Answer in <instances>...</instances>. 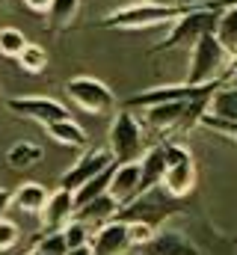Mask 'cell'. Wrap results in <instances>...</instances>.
<instances>
[{"label": "cell", "mask_w": 237, "mask_h": 255, "mask_svg": "<svg viewBox=\"0 0 237 255\" xmlns=\"http://www.w3.org/2000/svg\"><path fill=\"white\" fill-rule=\"evenodd\" d=\"M237 0H220L217 6H196L193 12H187L181 21L172 24V30L166 33V39L160 45L151 48V54H166V51H175V48H196L205 36H214L217 33V24H220V15L223 9L235 6Z\"/></svg>", "instance_id": "obj_1"}, {"label": "cell", "mask_w": 237, "mask_h": 255, "mask_svg": "<svg viewBox=\"0 0 237 255\" xmlns=\"http://www.w3.org/2000/svg\"><path fill=\"white\" fill-rule=\"evenodd\" d=\"M193 9L196 6H160V3L142 0V3H130V6H121L116 12L104 15L101 21H95V27H101V30H148V27L175 24Z\"/></svg>", "instance_id": "obj_2"}, {"label": "cell", "mask_w": 237, "mask_h": 255, "mask_svg": "<svg viewBox=\"0 0 237 255\" xmlns=\"http://www.w3.org/2000/svg\"><path fill=\"white\" fill-rule=\"evenodd\" d=\"M229 65H232V54L223 48V42L214 36H205L193 51H190V68H187V80L190 86H208L217 80H229Z\"/></svg>", "instance_id": "obj_3"}, {"label": "cell", "mask_w": 237, "mask_h": 255, "mask_svg": "<svg viewBox=\"0 0 237 255\" xmlns=\"http://www.w3.org/2000/svg\"><path fill=\"white\" fill-rule=\"evenodd\" d=\"M226 86V80L208 83V86H190V83H172V86H154V89H142L133 92L130 98L121 101L124 110H151L160 104H178V101H196V98H211Z\"/></svg>", "instance_id": "obj_4"}, {"label": "cell", "mask_w": 237, "mask_h": 255, "mask_svg": "<svg viewBox=\"0 0 237 255\" xmlns=\"http://www.w3.org/2000/svg\"><path fill=\"white\" fill-rule=\"evenodd\" d=\"M107 148L110 154L116 157V163H136L142 154H145V136H142V125L139 119L118 107L113 113V122H110V133H107Z\"/></svg>", "instance_id": "obj_5"}, {"label": "cell", "mask_w": 237, "mask_h": 255, "mask_svg": "<svg viewBox=\"0 0 237 255\" xmlns=\"http://www.w3.org/2000/svg\"><path fill=\"white\" fill-rule=\"evenodd\" d=\"M65 95H68L80 110H86V113H92V116H110V113H116L118 107H121L118 98H116V92H113L104 80L89 77V74L71 77V80L65 83Z\"/></svg>", "instance_id": "obj_6"}, {"label": "cell", "mask_w": 237, "mask_h": 255, "mask_svg": "<svg viewBox=\"0 0 237 255\" xmlns=\"http://www.w3.org/2000/svg\"><path fill=\"white\" fill-rule=\"evenodd\" d=\"M163 193L169 199H184L190 196L196 187V160H193V151L184 145V142H166V172H163Z\"/></svg>", "instance_id": "obj_7"}, {"label": "cell", "mask_w": 237, "mask_h": 255, "mask_svg": "<svg viewBox=\"0 0 237 255\" xmlns=\"http://www.w3.org/2000/svg\"><path fill=\"white\" fill-rule=\"evenodd\" d=\"M172 214H175V199H169L163 193V187H157V190H151V193H142L127 208H121L116 214V220H121V223H148V226L157 229Z\"/></svg>", "instance_id": "obj_8"}, {"label": "cell", "mask_w": 237, "mask_h": 255, "mask_svg": "<svg viewBox=\"0 0 237 255\" xmlns=\"http://www.w3.org/2000/svg\"><path fill=\"white\" fill-rule=\"evenodd\" d=\"M113 163H116V157L110 154V148H86V151L71 163V169L62 172L59 187H62V190H71V193L80 190L83 184H89L92 178H98L101 172H107Z\"/></svg>", "instance_id": "obj_9"}, {"label": "cell", "mask_w": 237, "mask_h": 255, "mask_svg": "<svg viewBox=\"0 0 237 255\" xmlns=\"http://www.w3.org/2000/svg\"><path fill=\"white\" fill-rule=\"evenodd\" d=\"M9 113L21 116V119H30V122H39V125H54L62 119H71L68 107L57 101V98H42V95H24V98H9L6 101Z\"/></svg>", "instance_id": "obj_10"}, {"label": "cell", "mask_w": 237, "mask_h": 255, "mask_svg": "<svg viewBox=\"0 0 237 255\" xmlns=\"http://www.w3.org/2000/svg\"><path fill=\"white\" fill-rule=\"evenodd\" d=\"M74 211H77V205H74V193L57 187V190L51 193L45 211L39 214V217H42V232H45V235L65 232V226L74 220Z\"/></svg>", "instance_id": "obj_11"}, {"label": "cell", "mask_w": 237, "mask_h": 255, "mask_svg": "<svg viewBox=\"0 0 237 255\" xmlns=\"http://www.w3.org/2000/svg\"><path fill=\"white\" fill-rule=\"evenodd\" d=\"M110 196L116 199L121 208H127L130 202H136L142 196L139 160L136 163H116V172H113V181H110Z\"/></svg>", "instance_id": "obj_12"}, {"label": "cell", "mask_w": 237, "mask_h": 255, "mask_svg": "<svg viewBox=\"0 0 237 255\" xmlns=\"http://www.w3.org/2000/svg\"><path fill=\"white\" fill-rule=\"evenodd\" d=\"M130 247V226L121 220L101 226L92 238V255H124Z\"/></svg>", "instance_id": "obj_13"}, {"label": "cell", "mask_w": 237, "mask_h": 255, "mask_svg": "<svg viewBox=\"0 0 237 255\" xmlns=\"http://www.w3.org/2000/svg\"><path fill=\"white\" fill-rule=\"evenodd\" d=\"M139 172H142V193H151L163 184V172H166V142H154L145 148V154L139 157Z\"/></svg>", "instance_id": "obj_14"}, {"label": "cell", "mask_w": 237, "mask_h": 255, "mask_svg": "<svg viewBox=\"0 0 237 255\" xmlns=\"http://www.w3.org/2000/svg\"><path fill=\"white\" fill-rule=\"evenodd\" d=\"M118 211H121V205H118V202L113 199V196H110V193H104V196L92 199L89 205L77 208V211H74V220L86 223L89 229L95 226V232H98L101 226H107V223H113V220H116V214H118Z\"/></svg>", "instance_id": "obj_15"}, {"label": "cell", "mask_w": 237, "mask_h": 255, "mask_svg": "<svg viewBox=\"0 0 237 255\" xmlns=\"http://www.w3.org/2000/svg\"><path fill=\"white\" fill-rule=\"evenodd\" d=\"M142 255H202L181 232H172V229H160L157 238L142 247Z\"/></svg>", "instance_id": "obj_16"}, {"label": "cell", "mask_w": 237, "mask_h": 255, "mask_svg": "<svg viewBox=\"0 0 237 255\" xmlns=\"http://www.w3.org/2000/svg\"><path fill=\"white\" fill-rule=\"evenodd\" d=\"M48 199H51V193L39 181H24L12 190V205H18V211H27V214H42Z\"/></svg>", "instance_id": "obj_17"}, {"label": "cell", "mask_w": 237, "mask_h": 255, "mask_svg": "<svg viewBox=\"0 0 237 255\" xmlns=\"http://www.w3.org/2000/svg\"><path fill=\"white\" fill-rule=\"evenodd\" d=\"M42 157H45V148H42L39 142H33V139H21V142H15V145L6 151V166L15 169V172H21V169L36 166Z\"/></svg>", "instance_id": "obj_18"}, {"label": "cell", "mask_w": 237, "mask_h": 255, "mask_svg": "<svg viewBox=\"0 0 237 255\" xmlns=\"http://www.w3.org/2000/svg\"><path fill=\"white\" fill-rule=\"evenodd\" d=\"M205 116L220 119V122H237V86L235 83H226V86L211 98V107H208Z\"/></svg>", "instance_id": "obj_19"}, {"label": "cell", "mask_w": 237, "mask_h": 255, "mask_svg": "<svg viewBox=\"0 0 237 255\" xmlns=\"http://www.w3.org/2000/svg\"><path fill=\"white\" fill-rule=\"evenodd\" d=\"M45 133L59 142V145H71V148H83L86 145V130L77 125L74 119H62V122H54V125L45 128Z\"/></svg>", "instance_id": "obj_20"}, {"label": "cell", "mask_w": 237, "mask_h": 255, "mask_svg": "<svg viewBox=\"0 0 237 255\" xmlns=\"http://www.w3.org/2000/svg\"><path fill=\"white\" fill-rule=\"evenodd\" d=\"M80 12V0H54L48 9V33H59L71 27V21Z\"/></svg>", "instance_id": "obj_21"}, {"label": "cell", "mask_w": 237, "mask_h": 255, "mask_svg": "<svg viewBox=\"0 0 237 255\" xmlns=\"http://www.w3.org/2000/svg\"><path fill=\"white\" fill-rule=\"evenodd\" d=\"M113 172H116V163L107 169V172H101L98 178H92L89 184H83L80 190H74V205L77 208H83V205H89L92 199H98V196H104V193H110V181H113Z\"/></svg>", "instance_id": "obj_22"}, {"label": "cell", "mask_w": 237, "mask_h": 255, "mask_svg": "<svg viewBox=\"0 0 237 255\" xmlns=\"http://www.w3.org/2000/svg\"><path fill=\"white\" fill-rule=\"evenodd\" d=\"M217 39L223 42V48L232 57H237V3L229 6V9H223L220 24H217Z\"/></svg>", "instance_id": "obj_23"}, {"label": "cell", "mask_w": 237, "mask_h": 255, "mask_svg": "<svg viewBox=\"0 0 237 255\" xmlns=\"http://www.w3.org/2000/svg\"><path fill=\"white\" fill-rule=\"evenodd\" d=\"M48 51L42 48V45H27L24 51H21V57H18V65H21V71H27V74H42L45 68H48Z\"/></svg>", "instance_id": "obj_24"}, {"label": "cell", "mask_w": 237, "mask_h": 255, "mask_svg": "<svg viewBox=\"0 0 237 255\" xmlns=\"http://www.w3.org/2000/svg\"><path fill=\"white\" fill-rule=\"evenodd\" d=\"M27 45H30V42L24 39V33H21L18 27H0V54H3V57L18 60Z\"/></svg>", "instance_id": "obj_25"}, {"label": "cell", "mask_w": 237, "mask_h": 255, "mask_svg": "<svg viewBox=\"0 0 237 255\" xmlns=\"http://www.w3.org/2000/svg\"><path fill=\"white\" fill-rule=\"evenodd\" d=\"M65 244H68V250H80V247H92V232H89V226L86 223H80V220H71L68 226H65Z\"/></svg>", "instance_id": "obj_26"}, {"label": "cell", "mask_w": 237, "mask_h": 255, "mask_svg": "<svg viewBox=\"0 0 237 255\" xmlns=\"http://www.w3.org/2000/svg\"><path fill=\"white\" fill-rule=\"evenodd\" d=\"M33 250H39V253H51V255H68V244H65V235L57 232V235H42V238L36 241Z\"/></svg>", "instance_id": "obj_27"}, {"label": "cell", "mask_w": 237, "mask_h": 255, "mask_svg": "<svg viewBox=\"0 0 237 255\" xmlns=\"http://www.w3.org/2000/svg\"><path fill=\"white\" fill-rule=\"evenodd\" d=\"M127 226H130V244L133 247H148L160 232V229H154L148 223H127Z\"/></svg>", "instance_id": "obj_28"}, {"label": "cell", "mask_w": 237, "mask_h": 255, "mask_svg": "<svg viewBox=\"0 0 237 255\" xmlns=\"http://www.w3.org/2000/svg\"><path fill=\"white\" fill-rule=\"evenodd\" d=\"M21 241V229H18V223H12V220H0V253H9L15 244Z\"/></svg>", "instance_id": "obj_29"}, {"label": "cell", "mask_w": 237, "mask_h": 255, "mask_svg": "<svg viewBox=\"0 0 237 255\" xmlns=\"http://www.w3.org/2000/svg\"><path fill=\"white\" fill-rule=\"evenodd\" d=\"M148 3H160V6H214L220 0H148Z\"/></svg>", "instance_id": "obj_30"}, {"label": "cell", "mask_w": 237, "mask_h": 255, "mask_svg": "<svg viewBox=\"0 0 237 255\" xmlns=\"http://www.w3.org/2000/svg\"><path fill=\"white\" fill-rule=\"evenodd\" d=\"M21 3H24L30 12H39V15L45 12V15H48V9H51V3H54V0H21Z\"/></svg>", "instance_id": "obj_31"}, {"label": "cell", "mask_w": 237, "mask_h": 255, "mask_svg": "<svg viewBox=\"0 0 237 255\" xmlns=\"http://www.w3.org/2000/svg\"><path fill=\"white\" fill-rule=\"evenodd\" d=\"M9 205H12V190H6V187H0V220L6 217V211H9Z\"/></svg>", "instance_id": "obj_32"}, {"label": "cell", "mask_w": 237, "mask_h": 255, "mask_svg": "<svg viewBox=\"0 0 237 255\" xmlns=\"http://www.w3.org/2000/svg\"><path fill=\"white\" fill-rule=\"evenodd\" d=\"M68 255H92V247H80V250H68Z\"/></svg>", "instance_id": "obj_33"}, {"label": "cell", "mask_w": 237, "mask_h": 255, "mask_svg": "<svg viewBox=\"0 0 237 255\" xmlns=\"http://www.w3.org/2000/svg\"><path fill=\"white\" fill-rule=\"evenodd\" d=\"M237 74V57H232V65H229V74H226V77H229V80H232V77H235Z\"/></svg>", "instance_id": "obj_34"}, {"label": "cell", "mask_w": 237, "mask_h": 255, "mask_svg": "<svg viewBox=\"0 0 237 255\" xmlns=\"http://www.w3.org/2000/svg\"><path fill=\"white\" fill-rule=\"evenodd\" d=\"M27 255H51V253H39V250H30Z\"/></svg>", "instance_id": "obj_35"}, {"label": "cell", "mask_w": 237, "mask_h": 255, "mask_svg": "<svg viewBox=\"0 0 237 255\" xmlns=\"http://www.w3.org/2000/svg\"><path fill=\"white\" fill-rule=\"evenodd\" d=\"M232 83H235V86H237V74H235V77H232Z\"/></svg>", "instance_id": "obj_36"}, {"label": "cell", "mask_w": 237, "mask_h": 255, "mask_svg": "<svg viewBox=\"0 0 237 255\" xmlns=\"http://www.w3.org/2000/svg\"><path fill=\"white\" fill-rule=\"evenodd\" d=\"M0 6H3V0H0Z\"/></svg>", "instance_id": "obj_37"}]
</instances>
